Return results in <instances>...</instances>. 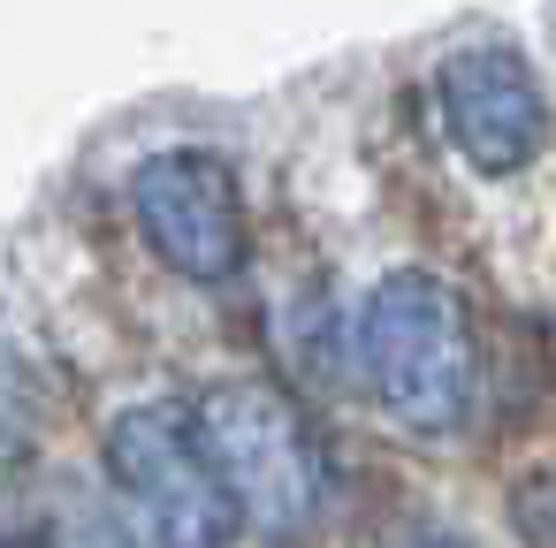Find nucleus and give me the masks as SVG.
Here are the masks:
<instances>
[{"instance_id": "obj_6", "label": "nucleus", "mask_w": 556, "mask_h": 548, "mask_svg": "<svg viewBox=\"0 0 556 548\" xmlns=\"http://www.w3.org/2000/svg\"><path fill=\"white\" fill-rule=\"evenodd\" d=\"M0 548H54V540H39V533H9Z\"/></svg>"}, {"instance_id": "obj_2", "label": "nucleus", "mask_w": 556, "mask_h": 548, "mask_svg": "<svg viewBox=\"0 0 556 548\" xmlns=\"http://www.w3.org/2000/svg\"><path fill=\"white\" fill-rule=\"evenodd\" d=\"M237 518L267 525V533H298L328 487V457L305 426V411L275 388V381H214L191 411Z\"/></svg>"}, {"instance_id": "obj_3", "label": "nucleus", "mask_w": 556, "mask_h": 548, "mask_svg": "<svg viewBox=\"0 0 556 548\" xmlns=\"http://www.w3.org/2000/svg\"><path fill=\"white\" fill-rule=\"evenodd\" d=\"M108 480L153 548H229L237 502L176 404H138L108 426Z\"/></svg>"}, {"instance_id": "obj_5", "label": "nucleus", "mask_w": 556, "mask_h": 548, "mask_svg": "<svg viewBox=\"0 0 556 548\" xmlns=\"http://www.w3.org/2000/svg\"><path fill=\"white\" fill-rule=\"evenodd\" d=\"M442 123L480 176L526 168L548 138L541 85L526 77V62L510 47H465V54L442 62Z\"/></svg>"}, {"instance_id": "obj_4", "label": "nucleus", "mask_w": 556, "mask_h": 548, "mask_svg": "<svg viewBox=\"0 0 556 548\" xmlns=\"http://www.w3.org/2000/svg\"><path fill=\"white\" fill-rule=\"evenodd\" d=\"M130 206L161 267L191 282H229L244 267V199L222 153H199V145L153 153L130 183Z\"/></svg>"}, {"instance_id": "obj_1", "label": "nucleus", "mask_w": 556, "mask_h": 548, "mask_svg": "<svg viewBox=\"0 0 556 548\" xmlns=\"http://www.w3.org/2000/svg\"><path fill=\"white\" fill-rule=\"evenodd\" d=\"M358 351H366V381L396 426L450 434L472 411V328L442 275H419V267L381 275L366 297V320H358Z\"/></svg>"}]
</instances>
